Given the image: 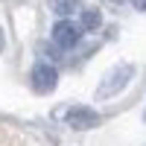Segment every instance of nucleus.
<instances>
[{
	"label": "nucleus",
	"instance_id": "nucleus-5",
	"mask_svg": "<svg viewBox=\"0 0 146 146\" xmlns=\"http://www.w3.org/2000/svg\"><path fill=\"white\" fill-rule=\"evenodd\" d=\"M102 27V12L96 6H82L79 9V29L82 32H96Z\"/></svg>",
	"mask_w": 146,
	"mask_h": 146
},
{
	"label": "nucleus",
	"instance_id": "nucleus-6",
	"mask_svg": "<svg viewBox=\"0 0 146 146\" xmlns=\"http://www.w3.org/2000/svg\"><path fill=\"white\" fill-rule=\"evenodd\" d=\"M53 15H58V21H70V15H76L82 9V0H47Z\"/></svg>",
	"mask_w": 146,
	"mask_h": 146
},
{
	"label": "nucleus",
	"instance_id": "nucleus-3",
	"mask_svg": "<svg viewBox=\"0 0 146 146\" xmlns=\"http://www.w3.org/2000/svg\"><path fill=\"white\" fill-rule=\"evenodd\" d=\"M50 44L56 47V50H76V47L82 44V29H79V23H73V21H56V27L50 32Z\"/></svg>",
	"mask_w": 146,
	"mask_h": 146
},
{
	"label": "nucleus",
	"instance_id": "nucleus-1",
	"mask_svg": "<svg viewBox=\"0 0 146 146\" xmlns=\"http://www.w3.org/2000/svg\"><path fill=\"white\" fill-rule=\"evenodd\" d=\"M131 79H135V64H131V62H120L111 70H105V76L100 79L94 96H96V100H111V96H117Z\"/></svg>",
	"mask_w": 146,
	"mask_h": 146
},
{
	"label": "nucleus",
	"instance_id": "nucleus-4",
	"mask_svg": "<svg viewBox=\"0 0 146 146\" xmlns=\"http://www.w3.org/2000/svg\"><path fill=\"white\" fill-rule=\"evenodd\" d=\"M29 85H32L35 94H50V91H56V85H58V70H56V64L38 58V62L32 64V70H29Z\"/></svg>",
	"mask_w": 146,
	"mask_h": 146
},
{
	"label": "nucleus",
	"instance_id": "nucleus-7",
	"mask_svg": "<svg viewBox=\"0 0 146 146\" xmlns=\"http://www.w3.org/2000/svg\"><path fill=\"white\" fill-rule=\"evenodd\" d=\"M129 3H131V6H135L137 12H146V0H129Z\"/></svg>",
	"mask_w": 146,
	"mask_h": 146
},
{
	"label": "nucleus",
	"instance_id": "nucleus-8",
	"mask_svg": "<svg viewBox=\"0 0 146 146\" xmlns=\"http://www.w3.org/2000/svg\"><path fill=\"white\" fill-rule=\"evenodd\" d=\"M3 47H6V32H3V27H0V53H3Z\"/></svg>",
	"mask_w": 146,
	"mask_h": 146
},
{
	"label": "nucleus",
	"instance_id": "nucleus-9",
	"mask_svg": "<svg viewBox=\"0 0 146 146\" xmlns=\"http://www.w3.org/2000/svg\"><path fill=\"white\" fill-rule=\"evenodd\" d=\"M102 3H111V6H123V3H129V0H102Z\"/></svg>",
	"mask_w": 146,
	"mask_h": 146
},
{
	"label": "nucleus",
	"instance_id": "nucleus-2",
	"mask_svg": "<svg viewBox=\"0 0 146 146\" xmlns=\"http://www.w3.org/2000/svg\"><path fill=\"white\" fill-rule=\"evenodd\" d=\"M56 117L62 120L67 129H73V131H91V129H96L102 123L100 111H94V108H88V105H64Z\"/></svg>",
	"mask_w": 146,
	"mask_h": 146
}]
</instances>
